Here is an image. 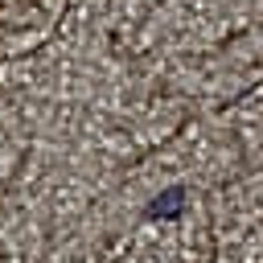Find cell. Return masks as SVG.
<instances>
[{
    "label": "cell",
    "instance_id": "6da1fadb",
    "mask_svg": "<svg viewBox=\"0 0 263 263\" xmlns=\"http://www.w3.org/2000/svg\"><path fill=\"white\" fill-rule=\"evenodd\" d=\"M181 197H185L181 189H164V193L156 197L152 214H156V218H173V214H181Z\"/></svg>",
    "mask_w": 263,
    "mask_h": 263
}]
</instances>
